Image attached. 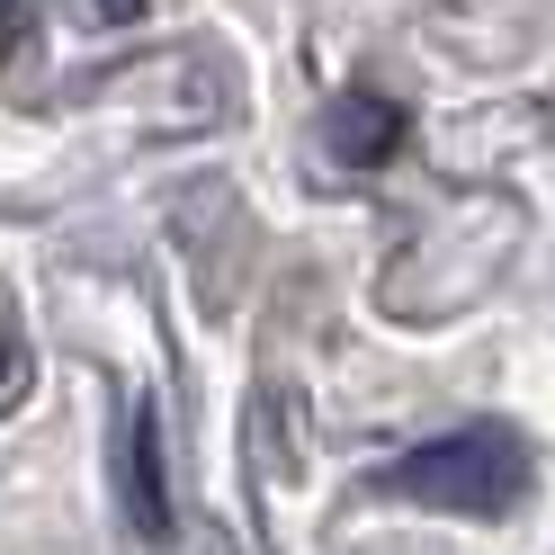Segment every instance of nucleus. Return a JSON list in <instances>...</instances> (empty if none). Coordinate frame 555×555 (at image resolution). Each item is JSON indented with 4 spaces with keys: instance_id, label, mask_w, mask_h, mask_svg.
<instances>
[{
    "instance_id": "f257e3e1",
    "label": "nucleus",
    "mask_w": 555,
    "mask_h": 555,
    "mask_svg": "<svg viewBox=\"0 0 555 555\" xmlns=\"http://www.w3.org/2000/svg\"><path fill=\"white\" fill-rule=\"evenodd\" d=\"M386 493L430 502V511H466V519H502L519 493H529V448H519V430H502V422H475V430H448L430 448H412V457L386 475Z\"/></svg>"
},
{
    "instance_id": "f03ea898",
    "label": "nucleus",
    "mask_w": 555,
    "mask_h": 555,
    "mask_svg": "<svg viewBox=\"0 0 555 555\" xmlns=\"http://www.w3.org/2000/svg\"><path fill=\"white\" fill-rule=\"evenodd\" d=\"M323 144H332L340 170H376V162L403 144V108H395V99H376V90H350V99H332Z\"/></svg>"
},
{
    "instance_id": "7ed1b4c3",
    "label": "nucleus",
    "mask_w": 555,
    "mask_h": 555,
    "mask_svg": "<svg viewBox=\"0 0 555 555\" xmlns=\"http://www.w3.org/2000/svg\"><path fill=\"white\" fill-rule=\"evenodd\" d=\"M126 511H134V538H170V483H162V412L134 403L126 422Z\"/></svg>"
},
{
    "instance_id": "20e7f679",
    "label": "nucleus",
    "mask_w": 555,
    "mask_h": 555,
    "mask_svg": "<svg viewBox=\"0 0 555 555\" xmlns=\"http://www.w3.org/2000/svg\"><path fill=\"white\" fill-rule=\"evenodd\" d=\"M27 46V0H0V63H18Z\"/></svg>"
},
{
    "instance_id": "39448f33",
    "label": "nucleus",
    "mask_w": 555,
    "mask_h": 555,
    "mask_svg": "<svg viewBox=\"0 0 555 555\" xmlns=\"http://www.w3.org/2000/svg\"><path fill=\"white\" fill-rule=\"evenodd\" d=\"M18 386V332H10V314H0V395Z\"/></svg>"
},
{
    "instance_id": "423d86ee",
    "label": "nucleus",
    "mask_w": 555,
    "mask_h": 555,
    "mask_svg": "<svg viewBox=\"0 0 555 555\" xmlns=\"http://www.w3.org/2000/svg\"><path fill=\"white\" fill-rule=\"evenodd\" d=\"M99 18H117V27H134V18H144V0H99Z\"/></svg>"
}]
</instances>
